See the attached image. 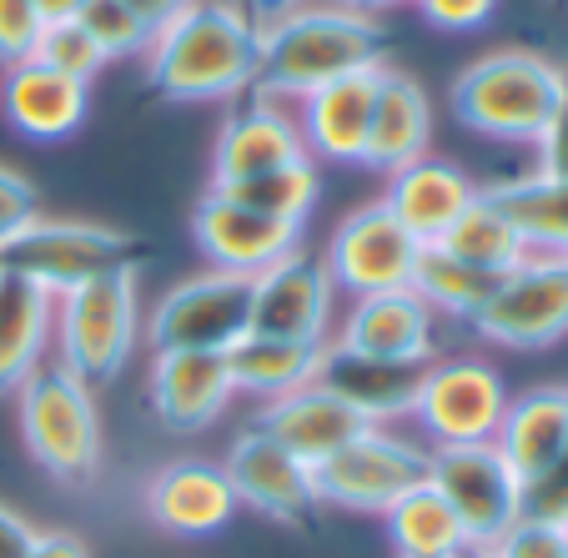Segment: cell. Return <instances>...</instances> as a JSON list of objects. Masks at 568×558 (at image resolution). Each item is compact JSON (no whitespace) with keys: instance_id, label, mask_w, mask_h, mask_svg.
I'll use <instances>...</instances> for the list:
<instances>
[{"instance_id":"cell-10","label":"cell","mask_w":568,"mask_h":558,"mask_svg":"<svg viewBox=\"0 0 568 558\" xmlns=\"http://www.w3.org/2000/svg\"><path fill=\"white\" fill-rule=\"evenodd\" d=\"M508 397H514L508 393V377L498 373L488 357L448 353L423 367L413 423L423 428L428 448L494 443L498 423H504V413H508Z\"/></svg>"},{"instance_id":"cell-2","label":"cell","mask_w":568,"mask_h":558,"mask_svg":"<svg viewBox=\"0 0 568 558\" xmlns=\"http://www.w3.org/2000/svg\"><path fill=\"white\" fill-rule=\"evenodd\" d=\"M377 61H383L377 16H363L337 0H302L297 11L257 26V87L247 97L297 106L307 91Z\"/></svg>"},{"instance_id":"cell-5","label":"cell","mask_w":568,"mask_h":558,"mask_svg":"<svg viewBox=\"0 0 568 558\" xmlns=\"http://www.w3.org/2000/svg\"><path fill=\"white\" fill-rule=\"evenodd\" d=\"M141 343V267H116L55 297L51 363L81 383L106 387L126 373Z\"/></svg>"},{"instance_id":"cell-14","label":"cell","mask_w":568,"mask_h":558,"mask_svg":"<svg viewBox=\"0 0 568 558\" xmlns=\"http://www.w3.org/2000/svg\"><path fill=\"white\" fill-rule=\"evenodd\" d=\"M222 468H226V478H232L236 504H247L252 514L272 518V524L312 528V518L322 514L312 468L297 453L282 448L272 433H262L257 423H247V428L232 438Z\"/></svg>"},{"instance_id":"cell-21","label":"cell","mask_w":568,"mask_h":558,"mask_svg":"<svg viewBox=\"0 0 568 558\" xmlns=\"http://www.w3.org/2000/svg\"><path fill=\"white\" fill-rule=\"evenodd\" d=\"M478 192L483 186L473 182L458 162L433 156L428 151V156H418V162L387 172L383 176V196H377V202L408 226L418 242H443V232H448V226L458 222L473 202H478Z\"/></svg>"},{"instance_id":"cell-9","label":"cell","mask_w":568,"mask_h":558,"mask_svg":"<svg viewBox=\"0 0 568 558\" xmlns=\"http://www.w3.org/2000/svg\"><path fill=\"white\" fill-rule=\"evenodd\" d=\"M428 484L448 498L473 548H494L528 514V484L498 443H448L428 453Z\"/></svg>"},{"instance_id":"cell-23","label":"cell","mask_w":568,"mask_h":558,"mask_svg":"<svg viewBox=\"0 0 568 558\" xmlns=\"http://www.w3.org/2000/svg\"><path fill=\"white\" fill-rule=\"evenodd\" d=\"M0 106H6L11 131H21L26 141H65L87 121L91 87L75 81V75L51 71V65H41L31 55V61H21V65H6Z\"/></svg>"},{"instance_id":"cell-22","label":"cell","mask_w":568,"mask_h":558,"mask_svg":"<svg viewBox=\"0 0 568 558\" xmlns=\"http://www.w3.org/2000/svg\"><path fill=\"white\" fill-rule=\"evenodd\" d=\"M317 383L327 387V393L343 397V403L363 423L397 428V423L413 418L423 367L383 363V357H363V353H347V347L327 343V347H322V363H317Z\"/></svg>"},{"instance_id":"cell-31","label":"cell","mask_w":568,"mask_h":558,"mask_svg":"<svg viewBox=\"0 0 568 558\" xmlns=\"http://www.w3.org/2000/svg\"><path fill=\"white\" fill-rule=\"evenodd\" d=\"M408 287L438 312L443 323H473V317L483 312V302L494 297L498 277L494 272L468 267V262H458L448 247H438V242H423Z\"/></svg>"},{"instance_id":"cell-11","label":"cell","mask_w":568,"mask_h":558,"mask_svg":"<svg viewBox=\"0 0 568 558\" xmlns=\"http://www.w3.org/2000/svg\"><path fill=\"white\" fill-rule=\"evenodd\" d=\"M473 333L488 347L508 353H538L568 337V257L558 252H528L514 272H504L494 297L473 317Z\"/></svg>"},{"instance_id":"cell-48","label":"cell","mask_w":568,"mask_h":558,"mask_svg":"<svg viewBox=\"0 0 568 558\" xmlns=\"http://www.w3.org/2000/svg\"><path fill=\"white\" fill-rule=\"evenodd\" d=\"M458 558H494V548H463Z\"/></svg>"},{"instance_id":"cell-36","label":"cell","mask_w":568,"mask_h":558,"mask_svg":"<svg viewBox=\"0 0 568 558\" xmlns=\"http://www.w3.org/2000/svg\"><path fill=\"white\" fill-rule=\"evenodd\" d=\"M494 558H568V518L524 514L494 544Z\"/></svg>"},{"instance_id":"cell-1","label":"cell","mask_w":568,"mask_h":558,"mask_svg":"<svg viewBox=\"0 0 568 558\" xmlns=\"http://www.w3.org/2000/svg\"><path fill=\"white\" fill-rule=\"evenodd\" d=\"M141 65L146 87L166 101H232L257 87V21L242 0H186L156 26Z\"/></svg>"},{"instance_id":"cell-4","label":"cell","mask_w":568,"mask_h":558,"mask_svg":"<svg viewBox=\"0 0 568 558\" xmlns=\"http://www.w3.org/2000/svg\"><path fill=\"white\" fill-rule=\"evenodd\" d=\"M16 423H21L26 453L45 478L75 488L101 473L106 428H101L97 387L65 373L61 363H41L16 387Z\"/></svg>"},{"instance_id":"cell-20","label":"cell","mask_w":568,"mask_h":558,"mask_svg":"<svg viewBox=\"0 0 568 558\" xmlns=\"http://www.w3.org/2000/svg\"><path fill=\"white\" fill-rule=\"evenodd\" d=\"M292 162H312L302 151V131L292 121V106L252 97L247 106L222 121V131L212 141V186L247 182V176L277 172V166Z\"/></svg>"},{"instance_id":"cell-8","label":"cell","mask_w":568,"mask_h":558,"mask_svg":"<svg viewBox=\"0 0 568 558\" xmlns=\"http://www.w3.org/2000/svg\"><path fill=\"white\" fill-rule=\"evenodd\" d=\"M428 443L408 438V433L367 423L347 448H337L327 463L312 468L322 508L383 518L408 488L428 484Z\"/></svg>"},{"instance_id":"cell-38","label":"cell","mask_w":568,"mask_h":558,"mask_svg":"<svg viewBox=\"0 0 568 558\" xmlns=\"http://www.w3.org/2000/svg\"><path fill=\"white\" fill-rule=\"evenodd\" d=\"M41 192H36V182L26 172H16V166L0 162V247L6 242H16V236L26 232L31 222H41Z\"/></svg>"},{"instance_id":"cell-44","label":"cell","mask_w":568,"mask_h":558,"mask_svg":"<svg viewBox=\"0 0 568 558\" xmlns=\"http://www.w3.org/2000/svg\"><path fill=\"white\" fill-rule=\"evenodd\" d=\"M247 6V16L257 26H267V21H277V16H287V11H297L302 0H242Z\"/></svg>"},{"instance_id":"cell-40","label":"cell","mask_w":568,"mask_h":558,"mask_svg":"<svg viewBox=\"0 0 568 558\" xmlns=\"http://www.w3.org/2000/svg\"><path fill=\"white\" fill-rule=\"evenodd\" d=\"M534 172L548 176V182H568V106L534 141Z\"/></svg>"},{"instance_id":"cell-42","label":"cell","mask_w":568,"mask_h":558,"mask_svg":"<svg viewBox=\"0 0 568 558\" xmlns=\"http://www.w3.org/2000/svg\"><path fill=\"white\" fill-rule=\"evenodd\" d=\"M36 534H41V528H36L31 518L0 504V558H26L36 544Z\"/></svg>"},{"instance_id":"cell-27","label":"cell","mask_w":568,"mask_h":558,"mask_svg":"<svg viewBox=\"0 0 568 558\" xmlns=\"http://www.w3.org/2000/svg\"><path fill=\"white\" fill-rule=\"evenodd\" d=\"M51 323L55 297L31 287L26 277L0 272V397H16V387L51 363Z\"/></svg>"},{"instance_id":"cell-37","label":"cell","mask_w":568,"mask_h":558,"mask_svg":"<svg viewBox=\"0 0 568 558\" xmlns=\"http://www.w3.org/2000/svg\"><path fill=\"white\" fill-rule=\"evenodd\" d=\"M45 16L36 0H0V65H21L36 55Z\"/></svg>"},{"instance_id":"cell-30","label":"cell","mask_w":568,"mask_h":558,"mask_svg":"<svg viewBox=\"0 0 568 558\" xmlns=\"http://www.w3.org/2000/svg\"><path fill=\"white\" fill-rule=\"evenodd\" d=\"M383 528H387V544H393L397 558H458L463 548H473L458 514H453L448 498L433 484L408 488V494L383 514Z\"/></svg>"},{"instance_id":"cell-16","label":"cell","mask_w":568,"mask_h":558,"mask_svg":"<svg viewBox=\"0 0 568 558\" xmlns=\"http://www.w3.org/2000/svg\"><path fill=\"white\" fill-rule=\"evenodd\" d=\"M383 65H357V71L337 75L327 87L307 91L292 106V121L302 131V151L312 162H333V166H363L367 131H373L377 111V87H383Z\"/></svg>"},{"instance_id":"cell-43","label":"cell","mask_w":568,"mask_h":558,"mask_svg":"<svg viewBox=\"0 0 568 558\" xmlns=\"http://www.w3.org/2000/svg\"><path fill=\"white\" fill-rule=\"evenodd\" d=\"M26 558H91V548H87V538L65 534V528H45V534H36Z\"/></svg>"},{"instance_id":"cell-25","label":"cell","mask_w":568,"mask_h":558,"mask_svg":"<svg viewBox=\"0 0 568 558\" xmlns=\"http://www.w3.org/2000/svg\"><path fill=\"white\" fill-rule=\"evenodd\" d=\"M498 453L518 468L524 484H538L568 453V383H538L508 397V413L494 433Z\"/></svg>"},{"instance_id":"cell-17","label":"cell","mask_w":568,"mask_h":558,"mask_svg":"<svg viewBox=\"0 0 568 558\" xmlns=\"http://www.w3.org/2000/svg\"><path fill=\"white\" fill-rule=\"evenodd\" d=\"M192 242L206 257V267L236 272V277H257L272 262H282L287 252L302 247V226L277 222L267 212H252V206L206 186V196L192 212Z\"/></svg>"},{"instance_id":"cell-7","label":"cell","mask_w":568,"mask_h":558,"mask_svg":"<svg viewBox=\"0 0 568 558\" xmlns=\"http://www.w3.org/2000/svg\"><path fill=\"white\" fill-rule=\"evenodd\" d=\"M252 327V277L236 272H196L156 297L141 317V337L151 353H226Z\"/></svg>"},{"instance_id":"cell-15","label":"cell","mask_w":568,"mask_h":558,"mask_svg":"<svg viewBox=\"0 0 568 558\" xmlns=\"http://www.w3.org/2000/svg\"><path fill=\"white\" fill-rule=\"evenodd\" d=\"M333 343L347 353L383 357V363L428 367L443 347V317L413 287L373 292V297H353L337 312Z\"/></svg>"},{"instance_id":"cell-24","label":"cell","mask_w":568,"mask_h":558,"mask_svg":"<svg viewBox=\"0 0 568 558\" xmlns=\"http://www.w3.org/2000/svg\"><path fill=\"white\" fill-rule=\"evenodd\" d=\"M252 423H257L262 433H272L287 453H297L307 468L327 463L337 448H347V443L367 428L343 397L327 393L322 383H307V387H297V393H287V397L262 403V413Z\"/></svg>"},{"instance_id":"cell-12","label":"cell","mask_w":568,"mask_h":558,"mask_svg":"<svg viewBox=\"0 0 568 558\" xmlns=\"http://www.w3.org/2000/svg\"><path fill=\"white\" fill-rule=\"evenodd\" d=\"M423 242L397 222L383 202H363L333 226L322 267L333 277L337 297H373V292H397L413 282Z\"/></svg>"},{"instance_id":"cell-35","label":"cell","mask_w":568,"mask_h":558,"mask_svg":"<svg viewBox=\"0 0 568 558\" xmlns=\"http://www.w3.org/2000/svg\"><path fill=\"white\" fill-rule=\"evenodd\" d=\"M36 61L51 65V71L61 75H75V81H87L91 87V75L106 65V55L97 51V41H91L87 31H81V21H45L41 41H36Z\"/></svg>"},{"instance_id":"cell-3","label":"cell","mask_w":568,"mask_h":558,"mask_svg":"<svg viewBox=\"0 0 568 558\" xmlns=\"http://www.w3.org/2000/svg\"><path fill=\"white\" fill-rule=\"evenodd\" d=\"M453 116L468 131L508 146H534L568 106V65L534 45H498L453 75Z\"/></svg>"},{"instance_id":"cell-45","label":"cell","mask_w":568,"mask_h":558,"mask_svg":"<svg viewBox=\"0 0 568 558\" xmlns=\"http://www.w3.org/2000/svg\"><path fill=\"white\" fill-rule=\"evenodd\" d=\"M131 6H136V11L146 16L151 26H161V21H166V16H176V11H182L186 0H131Z\"/></svg>"},{"instance_id":"cell-34","label":"cell","mask_w":568,"mask_h":558,"mask_svg":"<svg viewBox=\"0 0 568 558\" xmlns=\"http://www.w3.org/2000/svg\"><path fill=\"white\" fill-rule=\"evenodd\" d=\"M75 21H81V31L97 41V51L106 55V61H141L151 35H156V26H151L131 0H87V6L75 11Z\"/></svg>"},{"instance_id":"cell-6","label":"cell","mask_w":568,"mask_h":558,"mask_svg":"<svg viewBox=\"0 0 568 558\" xmlns=\"http://www.w3.org/2000/svg\"><path fill=\"white\" fill-rule=\"evenodd\" d=\"M116 267H141V236L106 222H81V216H41L0 247V272L26 277L51 297Z\"/></svg>"},{"instance_id":"cell-19","label":"cell","mask_w":568,"mask_h":558,"mask_svg":"<svg viewBox=\"0 0 568 558\" xmlns=\"http://www.w3.org/2000/svg\"><path fill=\"white\" fill-rule=\"evenodd\" d=\"M236 397L226 353H151L146 403L172 433H206Z\"/></svg>"},{"instance_id":"cell-39","label":"cell","mask_w":568,"mask_h":558,"mask_svg":"<svg viewBox=\"0 0 568 558\" xmlns=\"http://www.w3.org/2000/svg\"><path fill=\"white\" fill-rule=\"evenodd\" d=\"M418 6V16L428 26H438V31H483V26L494 21L498 0H413Z\"/></svg>"},{"instance_id":"cell-33","label":"cell","mask_w":568,"mask_h":558,"mask_svg":"<svg viewBox=\"0 0 568 558\" xmlns=\"http://www.w3.org/2000/svg\"><path fill=\"white\" fill-rule=\"evenodd\" d=\"M212 192L232 196V202L252 206V212H267L277 222H307V212L317 206V192H322V172L317 162H292V166H277V172H262V176H247V182H232V186H212Z\"/></svg>"},{"instance_id":"cell-46","label":"cell","mask_w":568,"mask_h":558,"mask_svg":"<svg viewBox=\"0 0 568 558\" xmlns=\"http://www.w3.org/2000/svg\"><path fill=\"white\" fill-rule=\"evenodd\" d=\"M36 6H41V16H45V21H71V16L81 11L87 0H36Z\"/></svg>"},{"instance_id":"cell-32","label":"cell","mask_w":568,"mask_h":558,"mask_svg":"<svg viewBox=\"0 0 568 558\" xmlns=\"http://www.w3.org/2000/svg\"><path fill=\"white\" fill-rule=\"evenodd\" d=\"M438 247H448L458 262H468V267L478 272H494V277H504V272H514L518 262L528 257V242L524 232H518L514 222H508V212L498 202H488V196L478 192V202L468 206V212L458 216V222L443 232Z\"/></svg>"},{"instance_id":"cell-28","label":"cell","mask_w":568,"mask_h":558,"mask_svg":"<svg viewBox=\"0 0 568 558\" xmlns=\"http://www.w3.org/2000/svg\"><path fill=\"white\" fill-rule=\"evenodd\" d=\"M317 363H322V347L282 343V337H262V333H247L236 347H226L236 397H262V403L317 383Z\"/></svg>"},{"instance_id":"cell-29","label":"cell","mask_w":568,"mask_h":558,"mask_svg":"<svg viewBox=\"0 0 568 558\" xmlns=\"http://www.w3.org/2000/svg\"><path fill=\"white\" fill-rule=\"evenodd\" d=\"M488 202L508 212V222L524 232L528 252H558L568 257V182H548L538 172H518L483 186Z\"/></svg>"},{"instance_id":"cell-18","label":"cell","mask_w":568,"mask_h":558,"mask_svg":"<svg viewBox=\"0 0 568 558\" xmlns=\"http://www.w3.org/2000/svg\"><path fill=\"white\" fill-rule=\"evenodd\" d=\"M141 504H146V518L161 528V534H176V538L222 534V528L236 518V508H242L232 494L226 468L212 458L161 463V468L146 478Z\"/></svg>"},{"instance_id":"cell-13","label":"cell","mask_w":568,"mask_h":558,"mask_svg":"<svg viewBox=\"0 0 568 558\" xmlns=\"http://www.w3.org/2000/svg\"><path fill=\"white\" fill-rule=\"evenodd\" d=\"M337 327V287L317 252L297 247L267 272L252 277V327L247 333L282 337V343L327 347Z\"/></svg>"},{"instance_id":"cell-41","label":"cell","mask_w":568,"mask_h":558,"mask_svg":"<svg viewBox=\"0 0 568 558\" xmlns=\"http://www.w3.org/2000/svg\"><path fill=\"white\" fill-rule=\"evenodd\" d=\"M528 514L568 518V453L538 478V484H528Z\"/></svg>"},{"instance_id":"cell-47","label":"cell","mask_w":568,"mask_h":558,"mask_svg":"<svg viewBox=\"0 0 568 558\" xmlns=\"http://www.w3.org/2000/svg\"><path fill=\"white\" fill-rule=\"evenodd\" d=\"M337 6H353L363 16H377V11H393V6H408V0H337Z\"/></svg>"},{"instance_id":"cell-26","label":"cell","mask_w":568,"mask_h":558,"mask_svg":"<svg viewBox=\"0 0 568 558\" xmlns=\"http://www.w3.org/2000/svg\"><path fill=\"white\" fill-rule=\"evenodd\" d=\"M433 151V101L423 91L418 75L383 65V87H377V111H373V131H367V151L363 166L373 172H397V166L418 162Z\"/></svg>"}]
</instances>
